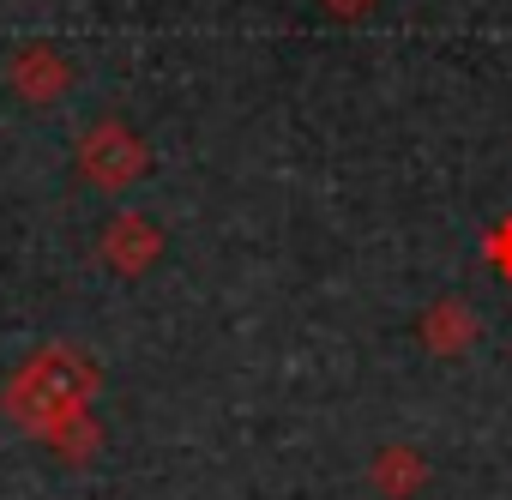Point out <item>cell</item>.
Listing matches in <instances>:
<instances>
[{
	"mask_svg": "<svg viewBox=\"0 0 512 500\" xmlns=\"http://www.w3.org/2000/svg\"><path fill=\"white\" fill-rule=\"evenodd\" d=\"M103 392V368L73 350V344H43L37 356H25L13 368V380L0 386V410H7L25 434L49 440L67 416L91 410V398Z\"/></svg>",
	"mask_w": 512,
	"mask_h": 500,
	"instance_id": "cell-1",
	"label": "cell"
},
{
	"mask_svg": "<svg viewBox=\"0 0 512 500\" xmlns=\"http://www.w3.org/2000/svg\"><path fill=\"white\" fill-rule=\"evenodd\" d=\"M73 157H79V175H85L91 187H103V193H121V187H133V181L151 169V145H145L127 121H97V127L73 145Z\"/></svg>",
	"mask_w": 512,
	"mask_h": 500,
	"instance_id": "cell-2",
	"label": "cell"
},
{
	"mask_svg": "<svg viewBox=\"0 0 512 500\" xmlns=\"http://www.w3.org/2000/svg\"><path fill=\"white\" fill-rule=\"evenodd\" d=\"M97 254H103V266H109L115 278H145V272L157 266V254H163V229H157L145 211H115Z\"/></svg>",
	"mask_w": 512,
	"mask_h": 500,
	"instance_id": "cell-3",
	"label": "cell"
},
{
	"mask_svg": "<svg viewBox=\"0 0 512 500\" xmlns=\"http://www.w3.org/2000/svg\"><path fill=\"white\" fill-rule=\"evenodd\" d=\"M7 79H13V91H19L31 109H49V103H61V97L73 91V61H67L61 49H49V43H31V49L13 55Z\"/></svg>",
	"mask_w": 512,
	"mask_h": 500,
	"instance_id": "cell-4",
	"label": "cell"
},
{
	"mask_svg": "<svg viewBox=\"0 0 512 500\" xmlns=\"http://www.w3.org/2000/svg\"><path fill=\"white\" fill-rule=\"evenodd\" d=\"M476 338H482L476 314H470L464 302H452V296H440V302L422 314V344H428L434 356H464Z\"/></svg>",
	"mask_w": 512,
	"mask_h": 500,
	"instance_id": "cell-5",
	"label": "cell"
},
{
	"mask_svg": "<svg viewBox=\"0 0 512 500\" xmlns=\"http://www.w3.org/2000/svg\"><path fill=\"white\" fill-rule=\"evenodd\" d=\"M368 482H374V494H386V500H410V494H422V482H428V464H422V452L416 446H380L374 452V464H368Z\"/></svg>",
	"mask_w": 512,
	"mask_h": 500,
	"instance_id": "cell-6",
	"label": "cell"
},
{
	"mask_svg": "<svg viewBox=\"0 0 512 500\" xmlns=\"http://www.w3.org/2000/svg\"><path fill=\"white\" fill-rule=\"evenodd\" d=\"M49 446H55L67 464H91V458H97V446H103V428H97V416H91V410H79V416H67V422L49 434Z\"/></svg>",
	"mask_w": 512,
	"mask_h": 500,
	"instance_id": "cell-7",
	"label": "cell"
},
{
	"mask_svg": "<svg viewBox=\"0 0 512 500\" xmlns=\"http://www.w3.org/2000/svg\"><path fill=\"white\" fill-rule=\"evenodd\" d=\"M482 254H488L494 278H512V217H500V223L488 229V241H482Z\"/></svg>",
	"mask_w": 512,
	"mask_h": 500,
	"instance_id": "cell-8",
	"label": "cell"
},
{
	"mask_svg": "<svg viewBox=\"0 0 512 500\" xmlns=\"http://www.w3.org/2000/svg\"><path fill=\"white\" fill-rule=\"evenodd\" d=\"M320 7L332 19H362V13H374V0H320Z\"/></svg>",
	"mask_w": 512,
	"mask_h": 500,
	"instance_id": "cell-9",
	"label": "cell"
}]
</instances>
